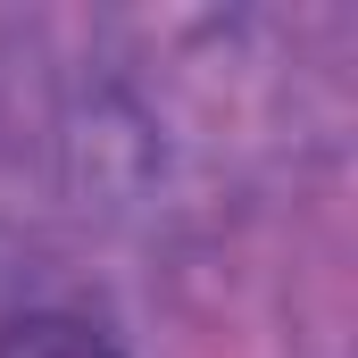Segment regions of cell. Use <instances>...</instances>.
Returning <instances> with one entry per match:
<instances>
[{
    "label": "cell",
    "mask_w": 358,
    "mask_h": 358,
    "mask_svg": "<svg viewBox=\"0 0 358 358\" xmlns=\"http://www.w3.org/2000/svg\"><path fill=\"white\" fill-rule=\"evenodd\" d=\"M0 358H125V350L92 334L84 317H17L0 325Z\"/></svg>",
    "instance_id": "cell-1"
}]
</instances>
